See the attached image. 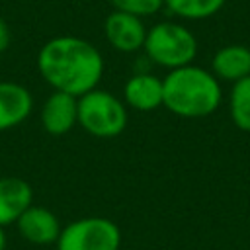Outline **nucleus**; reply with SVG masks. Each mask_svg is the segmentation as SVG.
<instances>
[{
  "label": "nucleus",
  "mask_w": 250,
  "mask_h": 250,
  "mask_svg": "<svg viewBox=\"0 0 250 250\" xmlns=\"http://www.w3.org/2000/svg\"><path fill=\"white\" fill-rule=\"evenodd\" d=\"M37 70L55 92L80 98L98 88L104 76V57L88 39L57 35L39 49Z\"/></svg>",
  "instance_id": "nucleus-1"
},
{
  "label": "nucleus",
  "mask_w": 250,
  "mask_h": 250,
  "mask_svg": "<svg viewBox=\"0 0 250 250\" xmlns=\"http://www.w3.org/2000/svg\"><path fill=\"white\" fill-rule=\"evenodd\" d=\"M162 105L186 119H199L215 113L223 100L221 82L207 68L186 64L162 78Z\"/></svg>",
  "instance_id": "nucleus-2"
},
{
  "label": "nucleus",
  "mask_w": 250,
  "mask_h": 250,
  "mask_svg": "<svg viewBox=\"0 0 250 250\" xmlns=\"http://www.w3.org/2000/svg\"><path fill=\"white\" fill-rule=\"evenodd\" d=\"M143 51L156 66L174 70L193 62L197 55V39L182 23L158 21L146 29Z\"/></svg>",
  "instance_id": "nucleus-3"
},
{
  "label": "nucleus",
  "mask_w": 250,
  "mask_h": 250,
  "mask_svg": "<svg viewBox=\"0 0 250 250\" xmlns=\"http://www.w3.org/2000/svg\"><path fill=\"white\" fill-rule=\"evenodd\" d=\"M127 105L107 90L94 88L78 98V125L98 139H111L125 131Z\"/></svg>",
  "instance_id": "nucleus-4"
},
{
  "label": "nucleus",
  "mask_w": 250,
  "mask_h": 250,
  "mask_svg": "<svg viewBox=\"0 0 250 250\" xmlns=\"http://www.w3.org/2000/svg\"><path fill=\"white\" fill-rule=\"evenodd\" d=\"M57 250H119L121 230L105 217H82L62 227Z\"/></svg>",
  "instance_id": "nucleus-5"
},
{
  "label": "nucleus",
  "mask_w": 250,
  "mask_h": 250,
  "mask_svg": "<svg viewBox=\"0 0 250 250\" xmlns=\"http://www.w3.org/2000/svg\"><path fill=\"white\" fill-rule=\"evenodd\" d=\"M104 37L119 53H137L146 39V25L141 18L111 10L104 20Z\"/></svg>",
  "instance_id": "nucleus-6"
},
{
  "label": "nucleus",
  "mask_w": 250,
  "mask_h": 250,
  "mask_svg": "<svg viewBox=\"0 0 250 250\" xmlns=\"http://www.w3.org/2000/svg\"><path fill=\"white\" fill-rule=\"evenodd\" d=\"M41 125L49 135H66L78 125V98L55 92L41 105Z\"/></svg>",
  "instance_id": "nucleus-7"
},
{
  "label": "nucleus",
  "mask_w": 250,
  "mask_h": 250,
  "mask_svg": "<svg viewBox=\"0 0 250 250\" xmlns=\"http://www.w3.org/2000/svg\"><path fill=\"white\" fill-rule=\"evenodd\" d=\"M16 225H18L21 238H25L31 244H39V246L57 242L62 230L61 221L53 211L41 205H33V203L21 213Z\"/></svg>",
  "instance_id": "nucleus-8"
},
{
  "label": "nucleus",
  "mask_w": 250,
  "mask_h": 250,
  "mask_svg": "<svg viewBox=\"0 0 250 250\" xmlns=\"http://www.w3.org/2000/svg\"><path fill=\"white\" fill-rule=\"evenodd\" d=\"M33 109L31 92L12 80H0V131L21 125Z\"/></svg>",
  "instance_id": "nucleus-9"
},
{
  "label": "nucleus",
  "mask_w": 250,
  "mask_h": 250,
  "mask_svg": "<svg viewBox=\"0 0 250 250\" xmlns=\"http://www.w3.org/2000/svg\"><path fill=\"white\" fill-rule=\"evenodd\" d=\"M162 78L152 72H135L123 86V102L137 111H152L162 105Z\"/></svg>",
  "instance_id": "nucleus-10"
},
{
  "label": "nucleus",
  "mask_w": 250,
  "mask_h": 250,
  "mask_svg": "<svg viewBox=\"0 0 250 250\" xmlns=\"http://www.w3.org/2000/svg\"><path fill=\"white\" fill-rule=\"evenodd\" d=\"M33 203L31 186L16 176L0 178V227L16 223Z\"/></svg>",
  "instance_id": "nucleus-11"
},
{
  "label": "nucleus",
  "mask_w": 250,
  "mask_h": 250,
  "mask_svg": "<svg viewBox=\"0 0 250 250\" xmlns=\"http://www.w3.org/2000/svg\"><path fill=\"white\" fill-rule=\"evenodd\" d=\"M211 72L221 82H238L250 76V47L246 45H225L211 59Z\"/></svg>",
  "instance_id": "nucleus-12"
},
{
  "label": "nucleus",
  "mask_w": 250,
  "mask_h": 250,
  "mask_svg": "<svg viewBox=\"0 0 250 250\" xmlns=\"http://www.w3.org/2000/svg\"><path fill=\"white\" fill-rule=\"evenodd\" d=\"M229 111L234 127L250 133V76L232 84L229 94Z\"/></svg>",
  "instance_id": "nucleus-13"
},
{
  "label": "nucleus",
  "mask_w": 250,
  "mask_h": 250,
  "mask_svg": "<svg viewBox=\"0 0 250 250\" xmlns=\"http://www.w3.org/2000/svg\"><path fill=\"white\" fill-rule=\"evenodd\" d=\"M227 0H164V8L182 20H205L221 12Z\"/></svg>",
  "instance_id": "nucleus-14"
},
{
  "label": "nucleus",
  "mask_w": 250,
  "mask_h": 250,
  "mask_svg": "<svg viewBox=\"0 0 250 250\" xmlns=\"http://www.w3.org/2000/svg\"><path fill=\"white\" fill-rule=\"evenodd\" d=\"M109 4L113 6V10L137 16L141 20L154 16L164 8V0H109Z\"/></svg>",
  "instance_id": "nucleus-15"
},
{
  "label": "nucleus",
  "mask_w": 250,
  "mask_h": 250,
  "mask_svg": "<svg viewBox=\"0 0 250 250\" xmlns=\"http://www.w3.org/2000/svg\"><path fill=\"white\" fill-rule=\"evenodd\" d=\"M10 41H12L10 27H8L6 20H4V18H0V53H4V51L10 47Z\"/></svg>",
  "instance_id": "nucleus-16"
},
{
  "label": "nucleus",
  "mask_w": 250,
  "mask_h": 250,
  "mask_svg": "<svg viewBox=\"0 0 250 250\" xmlns=\"http://www.w3.org/2000/svg\"><path fill=\"white\" fill-rule=\"evenodd\" d=\"M6 248V232H4V227H0V250Z\"/></svg>",
  "instance_id": "nucleus-17"
}]
</instances>
